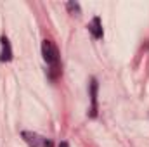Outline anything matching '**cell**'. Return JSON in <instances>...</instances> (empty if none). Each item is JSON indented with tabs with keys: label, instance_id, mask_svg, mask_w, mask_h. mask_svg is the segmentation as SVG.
<instances>
[{
	"label": "cell",
	"instance_id": "cell-1",
	"mask_svg": "<svg viewBox=\"0 0 149 147\" xmlns=\"http://www.w3.org/2000/svg\"><path fill=\"white\" fill-rule=\"evenodd\" d=\"M42 55H43V61L50 66V76L54 78L56 73H59V52H57V47L50 40H43L42 42Z\"/></svg>",
	"mask_w": 149,
	"mask_h": 147
},
{
	"label": "cell",
	"instance_id": "cell-2",
	"mask_svg": "<svg viewBox=\"0 0 149 147\" xmlns=\"http://www.w3.org/2000/svg\"><path fill=\"white\" fill-rule=\"evenodd\" d=\"M21 135H23L24 142H26L30 147H54L52 140H49V139L38 135V133H35V132H23Z\"/></svg>",
	"mask_w": 149,
	"mask_h": 147
},
{
	"label": "cell",
	"instance_id": "cell-3",
	"mask_svg": "<svg viewBox=\"0 0 149 147\" xmlns=\"http://www.w3.org/2000/svg\"><path fill=\"white\" fill-rule=\"evenodd\" d=\"M0 43H2V52H0V61L2 62H9L12 59V47H10V42L7 37L0 38Z\"/></svg>",
	"mask_w": 149,
	"mask_h": 147
},
{
	"label": "cell",
	"instance_id": "cell-4",
	"mask_svg": "<svg viewBox=\"0 0 149 147\" xmlns=\"http://www.w3.org/2000/svg\"><path fill=\"white\" fill-rule=\"evenodd\" d=\"M90 101H92V106H90V118H95V116H97V81H95V80L90 81Z\"/></svg>",
	"mask_w": 149,
	"mask_h": 147
},
{
	"label": "cell",
	"instance_id": "cell-5",
	"mask_svg": "<svg viewBox=\"0 0 149 147\" xmlns=\"http://www.w3.org/2000/svg\"><path fill=\"white\" fill-rule=\"evenodd\" d=\"M88 31L92 33V37L94 38H101L102 37V23H101V17H99V16H95V17L90 21V24H88Z\"/></svg>",
	"mask_w": 149,
	"mask_h": 147
},
{
	"label": "cell",
	"instance_id": "cell-6",
	"mask_svg": "<svg viewBox=\"0 0 149 147\" xmlns=\"http://www.w3.org/2000/svg\"><path fill=\"white\" fill-rule=\"evenodd\" d=\"M68 9H70V10H76V12H78V10H80V5H78V3H73V2H70V3H68Z\"/></svg>",
	"mask_w": 149,
	"mask_h": 147
},
{
	"label": "cell",
	"instance_id": "cell-7",
	"mask_svg": "<svg viewBox=\"0 0 149 147\" xmlns=\"http://www.w3.org/2000/svg\"><path fill=\"white\" fill-rule=\"evenodd\" d=\"M59 147H70V144H68V142H61V144H59Z\"/></svg>",
	"mask_w": 149,
	"mask_h": 147
}]
</instances>
